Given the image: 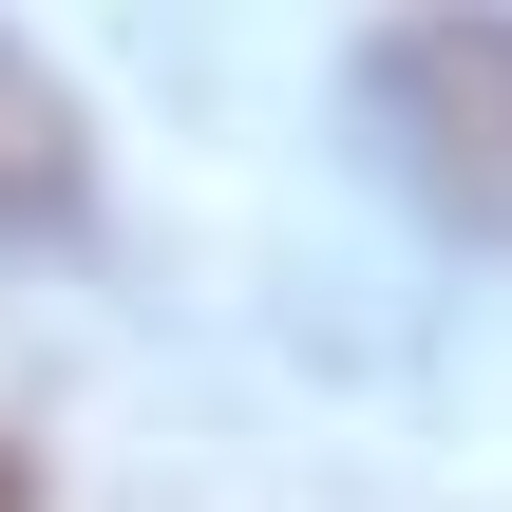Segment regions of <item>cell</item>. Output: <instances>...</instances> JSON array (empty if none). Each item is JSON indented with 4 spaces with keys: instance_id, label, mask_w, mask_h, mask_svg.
I'll return each instance as SVG.
<instances>
[{
    "instance_id": "obj_1",
    "label": "cell",
    "mask_w": 512,
    "mask_h": 512,
    "mask_svg": "<svg viewBox=\"0 0 512 512\" xmlns=\"http://www.w3.org/2000/svg\"><path fill=\"white\" fill-rule=\"evenodd\" d=\"M361 133L456 247H512V0H399L361 38Z\"/></svg>"
},
{
    "instance_id": "obj_2",
    "label": "cell",
    "mask_w": 512,
    "mask_h": 512,
    "mask_svg": "<svg viewBox=\"0 0 512 512\" xmlns=\"http://www.w3.org/2000/svg\"><path fill=\"white\" fill-rule=\"evenodd\" d=\"M76 190H95V171H76V95L0 38V228H57Z\"/></svg>"
},
{
    "instance_id": "obj_3",
    "label": "cell",
    "mask_w": 512,
    "mask_h": 512,
    "mask_svg": "<svg viewBox=\"0 0 512 512\" xmlns=\"http://www.w3.org/2000/svg\"><path fill=\"white\" fill-rule=\"evenodd\" d=\"M0 512H19V456H0Z\"/></svg>"
}]
</instances>
